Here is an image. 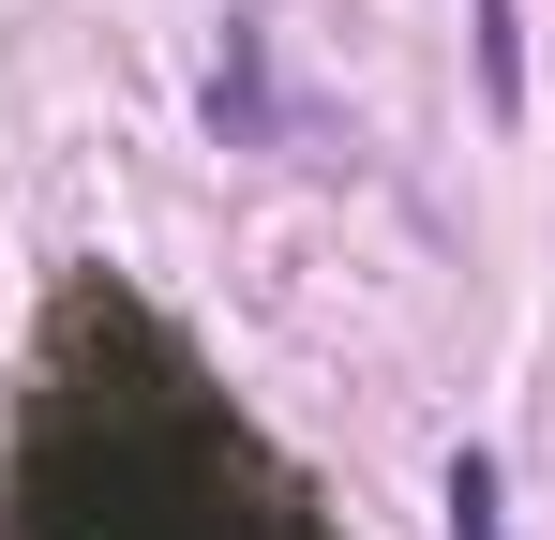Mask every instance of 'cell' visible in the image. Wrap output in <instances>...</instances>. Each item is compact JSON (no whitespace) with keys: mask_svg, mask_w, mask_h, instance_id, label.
<instances>
[{"mask_svg":"<svg viewBox=\"0 0 555 540\" xmlns=\"http://www.w3.org/2000/svg\"><path fill=\"white\" fill-rule=\"evenodd\" d=\"M480 90L526 105V30H511V0H480Z\"/></svg>","mask_w":555,"mask_h":540,"instance_id":"obj_1","label":"cell"},{"mask_svg":"<svg viewBox=\"0 0 555 540\" xmlns=\"http://www.w3.org/2000/svg\"><path fill=\"white\" fill-rule=\"evenodd\" d=\"M451 540H495V465L451 450Z\"/></svg>","mask_w":555,"mask_h":540,"instance_id":"obj_2","label":"cell"}]
</instances>
